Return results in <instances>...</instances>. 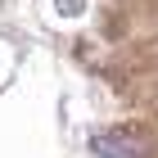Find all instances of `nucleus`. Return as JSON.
Wrapping results in <instances>:
<instances>
[{"label":"nucleus","instance_id":"1","mask_svg":"<svg viewBox=\"0 0 158 158\" xmlns=\"http://www.w3.org/2000/svg\"><path fill=\"white\" fill-rule=\"evenodd\" d=\"M90 149H95L99 158H140L145 154L131 135H118V131H95L90 135Z\"/></svg>","mask_w":158,"mask_h":158}]
</instances>
